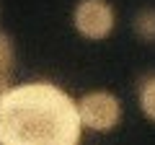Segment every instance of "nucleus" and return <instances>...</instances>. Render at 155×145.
Masks as SVG:
<instances>
[{
  "instance_id": "nucleus-1",
  "label": "nucleus",
  "mask_w": 155,
  "mask_h": 145,
  "mask_svg": "<svg viewBox=\"0 0 155 145\" xmlns=\"http://www.w3.org/2000/svg\"><path fill=\"white\" fill-rule=\"evenodd\" d=\"M78 104L54 83H23L0 101L3 145H75L80 140Z\"/></svg>"
},
{
  "instance_id": "nucleus-6",
  "label": "nucleus",
  "mask_w": 155,
  "mask_h": 145,
  "mask_svg": "<svg viewBox=\"0 0 155 145\" xmlns=\"http://www.w3.org/2000/svg\"><path fill=\"white\" fill-rule=\"evenodd\" d=\"M13 57H16V52H13V42H11V36L0 31V70H8V72H11V67H13Z\"/></svg>"
},
{
  "instance_id": "nucleus-2",
  "label": "nucleus",
  "mask_w": 155,
  "mask_h": 145,
  "mask_svg": "<svg viewBox=\"0 0 155 145\" xmlns=\"http://www.w3.org/2000/svg\"><path fill=\"white\" fill-rule=\"evenodd\" d=\"M78 112H80L83 127L93 130V132H111L116 124L122 122V104L109 91L85 93L78 101Z\"/></svg>"
},
{
  "instance_id": "nucleus-4",
  "label": "nucleus",
  "mask_w": 155,
  "mask_h": 145,
  "mask_svg": "<svg viewBox=\"0 0 155 145\" xmlns=\"http://www.w3.org/2000/svg\"><path fill=\"white\" fill-rule=\"evenodd\" d=\"M137 101H140V109L142 114L155 122V72H147L142 75L137 83Z\"/></svg>"
},
{
  "instance_id": "nucleus-7",
  "label": "nucleus",
  "mask_w": 155,
  "mask_h": 145,
  "mask_svg": "<svg viewBox=\"0 0 155 145\" xmlns=\"http://www.w3.org/2000/svg\"><path fill=\"white\" fill-rule=\"evenodd\" d=\"M11 91V86H8V70H0V101H3V96Z\"/></svg>"
},
{
  "instance_id": "nucleus-5",
  "label": "nucleus",
  "mask_w": 155,
  "mask_h": 145,
  "mask_svg": "<svg viewBox=\"0 0 155 145\" xmlns=\"http://www.w3.org/2000/svg\"><path fill=\"white\" fill-rule=\"evenodd\" d=\"M132 29L142 42H155V8H142L134 16Z\"/></svg>"
},
{
  "instance_id": "nucleus-3",
  "label": "nucleus",
  "mask_w": 155,
  "mask_h": 145,
  "mask_svg": "<svg viewBox=\"0 0 155 145\" xmlns=\"http://www.w3.org/2000/svg\"><path fill=\"white\" fill-rule=\"evenodd\" d=\"M72 23L85 39H106L114 31L116 13L106 0H80L72 13Z\"/></svg>"
}]
</instances>
